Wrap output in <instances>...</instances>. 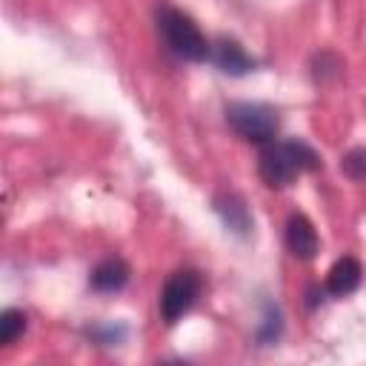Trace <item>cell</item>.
<instances>
[{
    "label": "cell",
    "mask_w": 366,
    "mask_h": 366,
    "mask_svg": "<svg viewBox=\"0 0 366 366\" xmlns=\"http://www.w3.org/2000/svg\"><path fill=\"white\" fill-rule=\"evenodd\" d=\"M129 263L123 260V257H103L94 269H92V274H89V286L94 289V292H100V295H114V292H120L126 283H129Z\"/></svg>",
    "instance_id": "7"
},
{
    "label": "cell",
    "mask_w": 366,
    "mask_h": 366,
    "mask_svg": "<svg viewBox=\"0 0 366 366\" xmlns=\"http://www.w3.org/2000/svg\"><path fill=\"white\" fill-rule=\"evenodd\" d=\"M360 280H363V266H360V260H355V257H340V260H335V266H332L329 274H326V292L335 295V297H346V295H352V292L360 286Z\"/></svg>",
    "instance_id": "8"
},
{
    "label": "cell",
    "mask_w": 366,
    "mask_h": 366,
    "mask_svg": "<svg viewBox=\"0 0 366 366\" xmlns=\"http://www.w3.org/2000/svg\"><path fill=\"white\" fill-rule=\"evenodd\" d=\"M226 123L232 132L249 143H272L280 129V117L266 103H229Z\"/></svg>",
    "instance_id": "3"
},
{
    "label": "cell",
    "mask_w": 366,
    "mask_h": 366,
    "mask_svg": "<svg viewBox=\"0 0 366 366\" xmlns=\"http://www.w3.org/2000/svg\"><path fill=\"white\" fill-rule=\"evenodd\" d=\"M214 209H217V214L223 217V223H226L232 232L246 234V232L252 229V214H249L246 203H243L237 194H220V197L214 200Z\"/></svg>",
    "instance_id": "9"
},
{
    "label": "cell",
    "mask_w": 366,
    "mask_h": 366,
    "mask_svg": "<svg viewBox=\"0 0 366 366\" xmlns=\"http://www.w3.org/2000/svg\"><path fill=\"white\" fill-rule=\"evenodd\" d=\"M26 332V315L20 309H6L0 315V346H11Z\"/></svg>",
    "instance_id": "10"
},
{
    "label": "cell",
    "mask_w": 366,
    "mask_h": 366,
    "mask_svg": "<svg viewBox=\"0 0 366 366\" xmlns=\"http://www.w3.org/2000/svg\"><path fill=\"white\" fill-rule=\"evenodd\" d=\"M340 169L352 177V180H366V149H352V152H346L343 154V160H340Z\"/></svg>",
    "instance_id": "11"
},
{
    "label": "cell",
    "mask_w": 366,
    "mask_h": 366,
    "mask_svg": "<svg viewBox=\"0 0 366 366\" xmlns=\"http://www.w3.org/2000/svg\"><path fill=\"white\" fill-rule=\"evenodd\" d=\"M317 154L300 143V140H280V143H266V149L260 152L257 160V172L260 180L269 189H286L300 172H312L317 169Z\"/></svg>",
    "instance_id": "1"
},
{
    "label": "cell",
    "mask_w": 366,
    "mask_h": 366,
    "mask_svg": "<svg viewBox=\"0 0 366 366\" xmlns=\"http://www.w3.org/2000/svg\"><path fill=\"white\" fill-rule=\"evenodd\" d=\"M200 286H203V280H200V274L194 269L172 272L166 277L163 289H160V315H163V320L174 323L177 317H183L194 306V300L200 295Z\"/></svg>",
    "instance_id": "4"
},
{
    "label": "cell",
    "mask_w": 366,
    "mask_h": 366,
    "mask_svg": "<svg viewBox=\"0 0 366 366\" xmlns=\"http://www.w3.org/2000/svg\"><path fill=\"white\" fill-rule=\"evenodd\" d=\"M209 57L214 60V66L223 71V74H232V77H243L254 69V60L246 54V49L232 40V37H220L217 43H212V51Z\"/></svg>",
    "instance_id": "5"
},
{
    "label": "cell",
    "mask_w": 366,
    "mask_h": 366,
    "mask_svg": "<svg viewBox=\"0 0 366 366\" xmlns=\"http://www.w3.org/2000/svg\"><path fill=\"white\" fill-rule=\"evenodd\" d=\"M286 249L297 260H312L317 254L320 240H317V232H315V226L306 214H292L289 217V223H286Z\"/></svg>",
    "instance_id": "6"
},
{
    "label": "cell",
    "mask_w": 366,
    "mask_h": 366,
    "mask_svg": "<svg viewBox=\"0 0 366 366\" xmlns=\"http://www.w3.org/2000/svg\"><path fill=\"white\" fill-rule=\"evenodd\" d=\"M157 29H160V37L169 46V51L177 54L180 60L200 63L212 51V43L203 37V31L197 29V23L189 14H183L180 9L163 6L157 11Z\"/></svg>",
    "instance_id": "2"
}]
</instances>
